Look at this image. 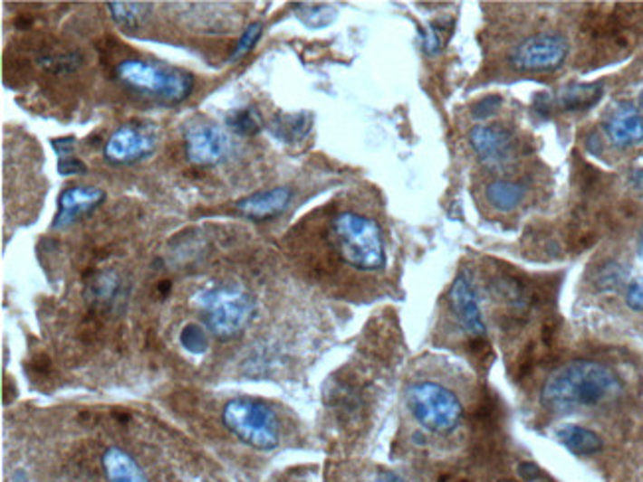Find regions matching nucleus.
<instances>
[{
    "label": "nucleus",
    "instance_id": "obj_18",
    "mask_svg": "<svg viewBox=\"0 0 643 482\" xmlns=\"http://www.w3.org/2000/svg\"><path fill=\"white\" fill-rule=\"evenodd\" d=\"M556 437L574 455H594L602 449V439L581 425H564L556 431Z\"/></svg>",
    "mask_w": 643,
    "mask_h": 482
},
{
    "label": "nucleus",
    "instance_id": "obj_35",
    "mask_svg": "<svg viewBox=\"0 0 643 482\" xmlns=\"http://www.w3.org/2000/svg\"><path fill=\"white\" fill-rule=\"evenodd\" d=\"M631 182H634V186L638 190L643 192V170H636V173L631 175Z\"/></svg>",
    "mask_w": 643,
    "mask_h": 482
},
{
    "label": "nucleus",
    "instance_id": "obj_2",
    "mask_svg": "<svg viewBox=\"0 0 643 482\" xmlns=\"http://www.w3.org/2000/svg\"><path fill=\"white\" fill-rule=\"evenodd\" d=\"M115 76L127 90L163 105H177L195 91L190 71L143 58H127L117 63Z\"/></svg>",
    "mask_w": 643,
    "mask_h": 482
},
{
    "label": "nucleus",
    "instance_id": "obj_27",
    "mask_svg": "<svg viewBox=\"0 0 643 482\" xmlns=\"http://www.w3.org/2000/svg\"><path fill=\"white\" fill-rule=\"evenodd\" d=\"M262 32H264V26L260 23H254L245 28L242 38L238 40V44H235V48L232 52V60H240L244 56H248V53L255 48L257 42H260Z\"/></svg>",
    "mask_w": 643,
    "mask_h": 482
},
{
    "label": "nucleus",
    "instance_id": "obj_15",
    "mask_svg": "<svg viewBox=\"0 0 643 482\" xmlns=\"http://www.w3.org/2000/svg\"><path fill=\"white\" fill-rule=\"evenodd\" d=\"M107 482H149L145 470L121 447H110L101 457Z\"/></svg>",
    "mask_w": 643,
    "mask_h": 482
},
{
    "label": "nucleus",
    "instance_id": "obj_25",
    "mask_svg": "<svg viewBox=\"0 0 643 482\" xmlns=\"http://www.w3.org/2000/svg\"><path fill=\"white\" fill-rule=\"evenodd\" d=\"M628 277V267L618 261H608L596 273V287L600 291H616L624 285Z\"/></svg>",
    "mask_w": 643,
    "mask_h": 482
},
{
    "label": "nucleus",
    "instance_id": "obj_23",
    "mask_svg": "<svg viewBox=\"0 0 643 482\" xmlns=\"http://www.w3.org/2000/svg\"><path fill=\"white\" fill-rule=\"evenodd\" d=\"M454 34V18L447 20H436V23L427 24L426 36H424V50L426 53H430V56H436V53L442 52V48L447 44L449 36Z\"/></svg>",
    "mask_w": 643,
    "mask_h": 482
},
{
    "label": "nucleus",
    "instance_id": "obj_34",
    "mask_svg": "<svg viewBox=\"0 0 643 482\" xmlns=\"http://www.w3.org/2000/svg\"><path fill=\"white\" fill-rule=\"evenodd\" d=\"M374 482H406V480L402 477H398V475H394V473H384Z\"/></svg>",
    "mask_w": 643,
    "mask_h": 482
},
{
    "label": "nucleus",
    "instance_id": "obj_9",
    "mask_svg": "<svg viewBox=\"0 0 643 482\" xmlns=\"http://www.w3.org/2000/svg\"><path fill=\"white\" fill-rule=\"evenodd\" d=\"M185 146L188 163L197 166H216L232 155L230 135L214 123H197L187 128Z\"/></svg>",
    "mask_w": 643,
    "mask_h": 482
},
{
    "label": "nucleus",
    "instance_id": "obj_31",
    "mask_svg": "<svg viewBox=\"0 0 643 482\" xmlns=\"http://www.w3.org/2000/svg\"><path fill=\"white\" fill-rule=\"evenodd\" d=\"M626 303L629 308L643 310V277H638L636 281H631L626 293Z\"/></svg>",
    "mask_w": 643,
    "mask_h": 482
},
{
    "label": "nucleus",
    "instance_id": "obj_16",
    "mask_svg": "<svg viewBox=\"0 0 643 482\" xmlns=\"http://www.w3.org/2000/svg\"><path fill=\"white\" fill-rule=\"evenodd\" d=\"M121 293H123V281L121 277L113 271L95 275L88 285V301L93 307L103 310L120 303Z\"/></svg>",
    "mask_w": 643,
    "mask_h": 482
},
{
    "label": "nucleus",
    "instance_id": "obj_8",
    "mask_svg": "<svg viewBox=\"0 0 643 482\" xmlns=\"http://www.w3.org/2000/svg\"><path fill=\"white\" fill-rule=\"evenodd\" d=\"M157 135L151 125L129 123L117 128L103 146V156L111 165H135L155 153Z\"/></svg>",
    "mask_w": 643,
    "mask_h": 482
},
{
    "label": "nucleus",
    "instance_id": "obj_13",
    "mask_svg": "<svg viewBox=\"0 0 643 482\" xmlns=\"http://www.w3.org/2000/svg\"><path fill=\"white\" fill-rule=\"evenodd\" d=\"M604 131L612 145L619 148L639 145L643 143V115L638 111V107L629 103H619L616 109L608 115Z\"/></svg>",
    "mask_w": 643,
    "mask_h": 482
},
{
    "label": "nucleus",
    "instance_id": "obj_33",
    "mask_svg": "<svg viewBox=\"0 0 643 482\" xmlns=\"http://www.w3.org/2000/svg\"><path fill=\"white\" fill-rule=\"evenodd\" d=\"M519 475H521L524 480H527V482H531V480H534V478L539 477V468H537V465L524 463V465H521V468H519Z\"/></svg>",
    "mask_w": 643,
    "mask_h": 482
},
{
    "label": "nucleus",
    "instance_id": "obj_7",
    "mask_svg": "<svg viewBox=\"0 0 643 482\" xmlns=\"http://www.w3.org/2000/svg\"><path fill=\"white\" fill-rule=\"evenodd\" d=\"M568 56V42L559 34H537L511 52L509 63L523 71L559 70Z\"/></svg>",
    "mask_w": 643,
    "mask_h": 482
},
{
    "label": "nucleus",
    "instance_id": "obj_11",
    "mask_svg": "<svg viewBox=\"0 0 643 482\" xmlns=\"http://www.w3.org/2000/svg\"><path fill=\"white\" fill-rule=\"evenodd\" d=\"M449 305H452L459 326L467 332L471 340L485 338V320L484 315H481L475 288L471 287L465 275H457L454 279L452 288H449Z\"/></svg>",
    "mask_w": 643,
    "mask_h": 482
},
{
    "label": "nucleus",
    "instance_id": "obj_28",
    "mask_svg": "<svg viewBox=\"0 0 643 482\" xmlns=\"http://www.w3.org/2000/svg\"><path fill=\"white\" fill-rule=\"evenodd\" d=\"M501 103H503V99L499 98V95H489V98L477 101L474 105V109H471V113H474L477 121L491 119V117L501 109Z\"/></svg>",
    "mask_w": 643,
    "mask_h": 482
},
{
    "label": "nucleus",
    "instance_id": "obj_32",
    "mask_svg": "<svg viewBox=\"0 0 643 482\" xmlns=\"http://www.w3.org/2000/svg\"><path fill=\"white\" fill-rule=\"evenodd\" d=\"M52 145H53V148H56V155H58V158L72 156V155H73V145H76V138H73V137L53 138Z\"/></svg>",
    "mask_w": 643,
    "mask_h": 482
},
{
    "label": "nucleus",
    "instance_id": "obj_36",
    "mask_svg": "<svg viewBox=\"0 0 643 482\" xmlns=\"http://www.w3.org/2000/svg\"><path fill=\"white\" fill-rule=\"evenodd\" d=\"M639 107H641V109H643V91L639 93Z\"/></svg>",
    "mask_w": 643,
    "mask_h": 482
},
{
    "label": "nucleus",
    "instance_id": "obj_1",
    "mask_svg": "<svg viewBox=\"0 0 643 482\" xmlns=\"http://www.w3.org/2000/svg\"><path fill=\"white\" fill-rule=\"evenodd\" d=\"M619 390L612 370L592 360H572L554 370L541 390L546 410L564 413L578 407H592Z\"/></svg>",
    "mask_w": 643,
    "mask_h": 482
},
{
    "label": "nucleus",
    "instance_id": "obj_10",
    "mask_svg": "<svg viewBox=\"0 0 643 482\" xmlns=\"http://www.w3.org/2000/svg\"><path fill=\"white\" fill-rule=\"evenodd\" d=\"M469 143L481 163L489 166L507 165L517 148L513 133L499 123L474 127L469 133Z\"/></svg>",
    "mask_w": 643,
    "mask_h": 482
},
{
    "label": "nucleus",
    "instance_id": "obj_14",
    "mask_svg": "<svg viewBox=\"0 0 643 482\" xmlns=\"http://www.w3.org/2000/svg\"><path fill=\"white\" fill-rule=\"evenodd\" d=\"M293 190L289 186H277L270 190L255 192L252 196H245L242 200L235 202V210L244 213L245 218L252 220H270L280 216L282 212L287 210L289 203H292Z\"/></svg>",
    "mask_w": 643,
    "mask_h": 482
},
{
    "label": "nucleus",
    "instance_id": "obj_24",
    "mask_svg": "<svg viewBox=\"0 0 643 482\" xmlns=\"http://www.w3.org/2000/svg\"><path fill=\"white\" fill-rule=\"evenodd\" d=\"M228 127L235 135L254 137L262 131V121L254 107H242L228 117Z\"/></svg>",
    "mask_w": 643,
    "mask_h": 482
},
{
    "label": "nucleus",
    "instance_id": "obj_30",
    "mask_svg": "<svg viewBox=\"0 0 643 482\" xmlns=\"http://www.w3.org/2000/svg\"><path fill=\"white\" fill-rule=\"evenodd\" d=\"M58 173L62 176H72V175H85L88 173V168H85V165L82 163L80 158L76 156H63V158H58Z\"/></svg>",
    "mask_w": 643,
    "mask_h": 482
},
{
    "label": "nucleus",
    "instance_id": "obj_22",
    "mask_svg": "<svg viewBox=\"0 0 643 482\" xmlns=\"http://www.w3.org/2000/svg\"><path fill=\"white\" fill-rule=\"evenodd\" d=\"M293 13L303 24L311 28L327 26L333 23L337 16V10L329 5H295Z\"/></svg>",
    "mask_w": 643,
    "mask_h": 482
},
{
    "label": "nucleus",
    "instance_id": "obj_6",
    "mask_svg": "<svg viewBox=\"0 0 643 482\" xmlns=\"http://www.w3.org/2000/svg\"><path fill=\"white\" fill-rule=\"evenodd\" d=\"M406 403L426 431L446 435L464 420V405L457 395L437 382H416L406 390Z\"/></svg>",
    "mask_w": 643,
    "mask_h": 482
},
{
    "label": "nucleus",
    "instance_id": "obj_5",
    "mask_svg": "<svg viewBox=\"0 0 643 482\" xmlns=\"http://www.w3.org/2000/svg\"><path fill=\"white\" fill-rule=\"evenodd\" d=\"M226 430L255 451H274L280 445V420L270 405L250 398L230 400L222 410Z\"/></svg>",
    "mask_w": 643,
    "mask_h": 482
},
{
    "label": "nucleus",
    "instance_id": "obj_17",
    "mask_svg": "<svg viewBox=\"0 0 643 482\" xmlns=\"http://www.w3.org/2000/svg\"><path fill=\"white\" fill-rule=\"evenodd\" d=\"M604 90L600 83H572L566 85V88L559 93L556 103H559L561 109L564 111H582L588 107L596 105L602 99Z\"/></svg>",
    "mask_w": 643,
    "mask_h": 482
},
{
    "label": "nucleus",
    "instance_id": "obj_19",
    "mask_svg": "<svg viewBox=\"0 0 643 482\" xmlns=\"http://www.w3.org/2000/svg\"><path fill=\"white\" fill-rule=\"evenodd\" d=\"M311 127H313V117L309 113H292L275 117L270 128L283 143H297L309 135Z\"/></svg>",
    "mask_w": 643,
    "mask_h": 482
},
{
    "label": "nucleus",
    "instance_id": "obj_12",
    "mask_svg": "<svg viewBox=\"0 0 643 482\" xmlns=\"http://www.w3.org/2000/svg\"><path fill=\"white\" fill-rule=\"evenodd\" d=\"M105 202V192L95 186H70L58 198V213L53 218V228H68L70 223L80 220L85 213L100 208Z\"/></svg>",
    "mask_w": 643,
    "mask_h": 482
},
{
    "label": "nucleus",
    "instance_id": "obj_4",
    "mask_svg": "<svg viewBox=\"0 0 643 482\" xmlns=\"http://www.w3.org/2000/svg\"><path fill=\"white\" fill-rule=\"evenodd\" d=\"M339 255L359 271H380L386 265L382 232L377 222L357 212H341L333 220Z\"/></svg>",
    "mask_w": 643,
    "mask_h": 482
},
{
    "label": "nucleus",
    "instance_id": "obj_3",
    "mask_svg": "<svg viewBox=\"0 0 643 482\" xmlns=\"http://www.w3.org/2000/svg\"><path fill=\"white\" fill-rule=\"evenodd\" d=\"M202 325L222 342L240 336L255 315L254 297L242 285L224 283L198 295Z\"/></svg>",
    "mask_w": 643,
    "mask_h": 482
},
{
    "label": "nucleus",
    "instance_id": "obj_20",
    "mask_svg": "<svg viewBox=\"0 0 643 482\" xmlns=\"http://www.w3.org/2000/svg\"><path fill=\"white\" fill-rule=\"evenodd\" d=\"M489 202L501 212H511L524 198V186L513 180H495L487 186Z\"/></svg>",
    "mask_w": 643,
    "mask_h": 482
},
{
    "label": "nucleus",
    "instance_id": "obj_26",
    "mask_svg": "<svg viewBox=\"0 0 643 482\" xmlns=\"http://www.w3.org/2000/svg\"><path fill=\"white\" fill-rule=\"evenodd\" d=\"M180 342L192 354H205L208 348L206 332L205 328H200L198 325H187L180 332Z\"/></svg>",
    "mask_w": 643,
    "mask_h": 482
},
{
    "label": "nucleus",
    "instance_id": "obj_21",
    "mask_svg": "<svg viewBox=\"0 0 643 482\" xmlns=\"http://www.w3.org/2000/svg\"><path fill=\"white\" fill-rule=\"evenodd\" d=\"M151 5L149 3H107L111 18L117 24L125 28H137L143 24V20L151 13Z\"/></svg>",
    "mask_w": 643,
    "mask_h": 482
},
{
    "label": "nucleus",
    "instance_id": "obj_29",
    "mask_svg": "<svg viewBox=\"0 0 643 482\" xmlns=\"http://www.w3.org/2000/svg\"><path fill=\"white\" fill-rule=\"evenodd\" d=\"M534 362H537V348H534V345L524 346L519 354V362H517V373H519L521 380L531 376Z\"/></svg>",
    "mask_w": 643,
    "mask_h": 482
}]
</instances>
